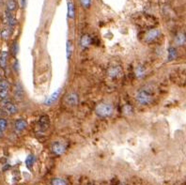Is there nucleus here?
<instances>
[{"mask_svg":"<svg viewBox=\"0 0 186 185\" xmlns=\"http://www.w3.org/2000/svg\"><path fill=\"white\" fill-rule=\"evenodd\" d=\"M96 114L101 118H107L110 117L113 113V106L110 104L102 103L96 107Z\"/></svg>","mask_w":186,"mask_h":185,"instance_id":"f257e3e1","label":"nucleus"},{"mask_svg":"<svg viewBox=\"0 0 186 185\" xmlns=\"http://www.w3.org/2000/svg\"><path fill=\"white\" fill-rule=\"evenodd\" d=\"M136 100L138 104H142V105H147L149 104L151 100H152V95L145 89H140L136 92Z\"/></svg>","mask_w":186,"mask_h":185,"instance_id":"f03ea898","label":"nucleus"},{"mask_svg":"<svg viewBox=\"0 0 186 185\" xmlns=\"http://www.w3.org/2000/svg\"><path fill=\"white\" fill-rule=\"evenodd\" d=\"M1 104H2V107H3V109L5 110V112H7L10 115H14L18 112L17 106L12 103L11 101H10L9 99L2 101Z\"/></svg>","mask_w":186,"mask_h":185,"instance_id":"7ed1b4c3","label":"nucleus"},{"mask_svg":"<svg viewBox=\"0 0 186 185\" xmlns=\"http://www.w3.org/2000/svg\"><path fill=\"white\" fill-rule=\"evenodd\" d=\"M64 101H65V103L68 105L75 106V105H77L78 101H79V97H78V95L76 94L75 92L72 91V92H69V93L66 94Z\"/></svg>","mask_w":186,"mask_h":185,"instance_id":"20e7f679","label":"nucleus"},{"mask_svg":"<svg viewBox=\"0 0 186 185\" xmlns=\"http://www.w3.org/2000/svg\"><path fill=\"white\" fill-rule=\"evenodd\" d=\"M60 93H61V89L60 88L56 89L54 93H52L49 97H47L45 99V101H44V104H45L46 106H51L52 104H54L56 101L59 100V98L60 96Z\"/></svg>","mask_w":186,"mask_h":185,"instance_id":"39448f33","label":"nucleus"},{"mask_svg":"<svg viewBox=\"0 0 186 185\" xmlns=\"http://www.w3.org/2000/svg\"><path fill=\"white\" fill-rule=\"evenodd\" d=\"M51 149L52 151L56 155H61L63 154L66 150V146L61 142H54L51 146Z\"/></svg>","mask_w":186,"mask_h":185,"instance_id":"423d86ee","label":"nucleus"},{"mask_svg":"<svg viewBox=\"0 0 186 185\" xmlns=\"http://www.w3.org/2000/svg\"><path fill=\"white\" fill-rule=\"evenodd\" d=\"M24 97V87L20 83H17L15 87H14V98L17 101H23Z\"/></svg>","mask_w":186,"mask_h":185,"instance_id":"0eeeda50","label":"nucleus"},{"mask_svg":"<svg viewBox=\"0 0 186 185\" xmlns=\"http://www.w3.org/2000/svg\"><path fill=\"white\" fill-rule=\"evenodd\" d=\"M49 126H50V118L46 115H43L39 119V127L41 131L42 132L46 131L49 128Z\"/></svg>","mask_w":186,"mask_h":185,"instance_id":"6e6552de","label":"nucleus"},{"mask_svg":"<svg viewBox=\"0 0 186 185\" xmlns=\"http://www.w3.org/2000/svg\"><path fill=\"white\" fill-rule=\"evenodd\" d=\"M160 30L159 29H151L150 31H147L146 36H145V40L146 41H154L156 40L157 38L160 36Z\"/></svg>","mask_w":186,"mask_h":185,"instance_id":"1a4fd4ad","label":"nucleus"},{"mask_svg":"<svg viewBox=\"0 0 186 185\" xmlns=\"http://www.w3.org/2000/svg\"><path fill=\"white\" fill-rule=\"evenodd\" d=\"M14 127H15V130L17 132H23L24 130L27 129V120L25 119H17L15 121V123H14Z\"/></svg>","mask_w":186,"mask_h":185,"instance_id":"9d476101","label":"nucleus"},{"mask_svg":"<svg viewBox=\"0 0 186 185\" xmlns=\"http://www.w3.org/2000/svg\"><path fill=\"white\" fill-rule=\"evenodd\" d=\"M91 43V38L89 37L88 35H83L80 39V45L82 48H87Z\"/></svg>","mask_w":186,"mask_h":185,"instance_id":"9b49d317","label":"nucleus"},{"mask_svg":"<svg viewBox=\"0 0 186 185\" xmlns=\"http://www.w3.org/2000/svg\"><path fill=\"white\" fill-rule=\"evenodd\" d=\"M6 18H7V21H8V24L10 27H14V25H16L17 24V21H16V19L14 18V16L12 15L11 13V11L10 10H6Z\"/></svg>","mask_w":186,"mask_h":185,"instance_id":"f8f14e48","label":"nucleus"},{"mask_svg":"<svg viewBox=\"0 0 186 185\" xmlns=\"http://www.w3.org/2000/svg\"><path fill=\"white\" fill-rule=\"evenodd\" d=\"M8 57H9V53L4 51V52L1 53L0 55V67L5 69L7 67V64H8Z\"/></svg>","mask_w":186,"mask_h":185,"instance_id":"ddd939ff","label":"nucleus"},{"mask_svg":"<svg viewBox=\"0 0 186 185\" xmlns=\"http://www.w3.org/2000/svg\"><path fill=\"white\" fill-rule=\"evenodd\" d=\"M120 73H121V71L119 67H111L108 70V74H109V76H111V77H118V76L120 74Z\"/></svg>","mask_w":186,"mask_h":185,"instance_id":"4468645a","label":"nucleus"},{"mask_svg":"<svg viewBox=\"0 0 186 185\" xmlns=\"http://www.w3.org/2000/svg\"><path fill=\"white\" fill-rule=\"evenodd\" d=\"M24 163H25V165H27V167L28 169H31L32 166L34 165V163H35V156L33 154H29L27 157V159H25Z\"/></svg>","mask_w":186,"mask_h":185,"instance_id":"2eb2a0df","label":"nucleus"},{"mask_svg":"<svg viewBox=\"0 0 186 185\" xmlns=\"http://www.w3.org/2000/svg\"><path fill=\"white\" fill-rule=\"evenodd\" d=\"M74 7H73V2L69 0L68 1V16L69 18L70 19H73L74 18Z\"/></svg>","mask_w":186,"mask_h":185,"instance_id":"dca6fc26","label":"nucleus"},{"mask_svg":"<svg viewBox=\"0 0 186 185\" xmlns=\"http://www.w3.org/2000/svg\"><path fill=\"white\" fill-rule=\"evenodd\" d=\"M185 41H186L185 35L183 33H179L175 39V42L178 44V45H182V44L185 43Z\"/></svg>","mask_w":186,"mask_h":185,"instance_id":"f3484780","label":"nucleus"},{"mask_svg":"<svg viewBox=\"0 0 186 185\" xmlns=\"http://www.w3.org/2000/svg\"><path fill=\"white\" fill-rule=\"evenodd\" d=\"M66 55H67V58L70 59L72 57V53H73V42L70 41H67L66 43Z\"/></svg>","mask_w":186,"mask_h":185,"instance_id":"a211bd4d","label":"nucleus"},{"mask_svg":"<svg viewBox=\"0 0 186 185\" xmlns=\"http://www.w3.org/2000/svg\"><path fill=\"white\" fill-rule=\"evenodd\" d=\"M145 73H146V68L145 67L140 65L136 69V75L137 76V77H139V78L143 77V76L145 75Z\"/></svg>","mask_w":186,"mask_h":185,"instance_id":"6ab92c4d","label":"nucleus"},{"mask_svg":"<svg viewBox=\"0 0 186 185\" xmlns=\"http://www.w3.org/2000/svg\"><path fill=\"white\" fill-rule=\"evenodd\" d=\"M17 7V3L15 0H8L7 2V10L10 11H13L16 10Z\"/></svg>","mask_w":186,"mask_h":185,"instance_id":"aec40b11","label":"nucleus"},{"mask_svg":"<svg viewBox=\"0 0 186 185\" xmlns=\"http://www.w3.org/2000/svg\"><path fill=\"white\" fill-rule=\"evenodd\" d=\"M176 56H177V51H176V49L175 48H169L168 49V60L169 61H171V60H173V59H175L176 58Z\"/></svg>","mask_w":186,"mask_h":185,"instance_id":"412c9836","label":"nucleus"},{"mask_svg":"<svg viewBox=\"0 0 186 185\" xmlns=\"http://www.w3.org/2000/svg\"><path fill=\"white\" fill-rule=\"evenodd\" d=\"M10 29H7V28H5L1 31V33H0V35H1V38L3 40H9L10 39Z\"/></svg>","mask_w":186,"mask_h":185,"instance_id":"4be33fe9","label":"nucleus"},{"mask_svg":"<svg viewBox=\"0 0 186 185\" xmlns=\"http://www.w3.org/2000/svg\"><path fill=\"white\" fill-rule=\"evenodd\" d=\"M9 97V89H0V100H7Z\"/></svg>","mask_w":186,"mask_h":185,"instance_id":"5701e85b","label":"nucleus"},{"mask_svg":"<svg viewBox=\"0 0 186 185\" xmlns=\"http://www.w3.org/2000/svg\"><path fill=\"white\" fill-rule=\"evenodd\" d=\"M52 185H67V182L60 178H56L52 181Z\"/></svg>","mask_w":186,"mask_h":185,"instance_id":"b1692460","label":"nucleus"},{"mask_svg":"<svg viewBox=\"0 0 186 185\" xmlns=\"http://www.w3.org/2000/svg\"><path fill=\"white\" fill-rule=\"evenodd\" d=\"M7 126H8L7 120H6L5 118H0V132H3L6 129H7Z\"/></svg>","mask_w":186,"mask_h":185,"instance_id":"393cba45","label":"nucleus"},{"mask_svg":"<svg viewBox=\"0 0 186 185\" xmlns=\"http://www.w3.org/2000/svg\"><path fill=\"white\" fill-rule=\"evenodd\" d=\"M0 89H10V83L7 80H0Z\"/></svg>","mask_w":186,"mask_h":185,"instance_id":"a878e982","label":"nucleus"},{"mask_svg":"<svg viewBox=\"0 0 186 185\" xmlns=\"http://www.w3.org/2000/svg\"><path fill=\"white\" fill-rule=\"evenodd\" d=\"M80 2L85 9H88L91 6V0H80Z\"/></svg>","mask_w":186,"mask_h":185,"instance_id":"bb28decb","label":"nucleus"},{"mask_svg":"<svg viewBox=\"0 0 186 185\" xmlns=\"http://www.w3.org/2000/svg\"><path fill=\"white\" fill-rule=\"evenodd\" d=\"M18 51H19L18 43L17 42H14L13 44H12V47H11V52H12V54H13V56H16L17 55Z\"/></svg>","mask_w":186,"mask_h":185,"instance_id":"cd10ccee","label":"nucleus"},{"mask_svg":"<svg viewBox=\"0 0 186 185\" xmlns=\"http://www.w3.org/2000/svg\"><path fill=\"white\" fill-rule=\"evenodd\" d=\"M21 6H22V8L25 7V0H21Z\"/></svg>","mask_w":186,"mask_h":185,"instance_id":"c85d7f7f","label":"nucleus"},{"mask_svg":"<svg viewBox=\"0 0 186 185\" xmlns=\"http://www.w3.org/2000/svg\"><path fill=\"white\" fill-rule=\"evenodd\" d=\"M125 108H128V105H126V106H125ZM124 111H126V109H124ZM130 112L132 113V109H130L129 111H126L125 113H130Z\"/></svg>","mask_w":186,"mask_h":185,"instance_id":"c756f323","label":"nucleus"},{"mask_svg":"<svg viewBox=\"0 0 186 185\" xmlns=\"http://www.w3.org/2000/svg\"><path fill=\"white\" fill-rule=\"evenodd\" d=\"M0 78H1V75H0Z\"/></svg>","mask_w":186,"mask_h":185,"instance_id":"7c9ffc66","label":"nucleus"}]
</instances>
